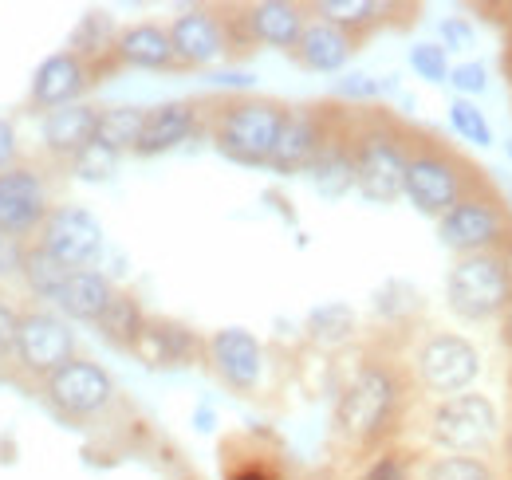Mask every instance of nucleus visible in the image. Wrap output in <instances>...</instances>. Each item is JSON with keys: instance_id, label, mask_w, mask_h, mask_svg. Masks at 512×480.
I'll return each mask as SVG.
<instances>
[{"instance_id": "nucleus-1", "label": "nucleus", "mask_w": 512, "mask_h": 480, "mask_svg": "<svg viewBox=\"0 0 512 480\" xmlns=\"http://www.w3.org/2000/svg\"><path fill=\"white\" fill-rule=\"evenodd\" d=\"M398 410H402V382L394 366L367 362L355 370V378L343 386L335 402V429L351 445H379L394 429Z\"/></svg>"}, {"instance_id": "nucleus-2", "label": "nucleus", "mask_w": 512, "mask_h": 480, "mask_svg": "<svg viewBox=\"0 0 512 480\" xmlns=\"http://www.w3.org/2000/svg\"><path fill=\"white\" fill-rule=\"evenodd\" d=\"M284 111L288 107H280L272 99H256V95L221 99L209 119L213 146L237 166H268L280 126H284Z\"/></svg>"}, {"instance_id": "nucleus-3", "label": "nucleus", "mask_w": 512, "mask_h": 480, "mask_svg": "<svg viewBox=\"0 0 512 480\" xmlns=\"http://www.w3.org/2000/svg\"><path fill=\"white\" fill-rule=\"evenodd\" d=\"M351 158H355V189L375 201L394 205L402 197L410 138L386 119H367L351 130Z\"/></svg>"}, {"instance_id": "nucleus-4", "label": "nucleus", "mask_w": 512, "mask_h": 480, "mask_svg": "<svg viewBox=\"0 0 512 480\" xmlns=\"http://www.w3.org/2000/svg\"><path fill=\"white\" fill-rule=\"evenodd\" d=\"M473 170L449 154L446 146L434 142H410V158H406V178H402V197L422 213L442 221L449 209L473 193Z\"/></svg>"}, {"instance_id": "nucleus-5", "label": "nucleus", "mask_w": 512, "mask_h": 480, "mask_svg": "<svg viewBox=\"0 0 512 480\" xmlns=\"http://www.w3.org/2000/svg\"><path fill=\"white\" fill-rule=\"evenodd\" d=\"M36 394H40V402H44V410L52 418L75 429V425H91V421L103 418L115 406L119 386H115V378L99 362L75 355L52 378H44Z\"/></svg>"}, {"instance_id": "nucleus-6", "label": "nucleus", "mask_w": 512, "mask_h": 480, "mask_svg": "<svg viewBox=\"0 0 512 480\" xmlns=\"http://www.w3.org/2000/svg\"><path fill=\"white\" fill-rule=\"evenodd\" d=\"M446 300L449 311L461 315L465 323H485L505 315L512 300V280L501 252L457 256L446 272Z\"/></svg>"}, {"instance_id": "nucleus-7", "label": "nucleus", "mask_w": 512, "mask_h": 480, "mask_svg": "<svg viewBox=\"0 0 512 480\" xmlns=\"http://www.w3.org/2000/svg\"><path fill=\"white\" fill-rule=\"evenodd\" d=\"M75 359V331L64 315L48 307H24L20 327H16V347H12V378L32 382L40 390L44 378H52L64 362Z\"/></svg>"}, {"instance_id": "nucleus-8", "label": "nucleus", "mask_w": 512, "mask_h": 480, "mask_svg": "<svg viewBox=\"0 0 512 480\" xmlns=\"http://www.w3.org/2000/svg\"><path fill=\"white\" fill-rule=\"evenodd\" d=\"M438 240L453 256H481V252H501L512 240V213L509 205L485 189H473L461 197L446 217L438 221Z\"/></svg>"}, {"instance_id": "nucleus-9", "label": "nucleus", "mask_w": 512, "mask_h": 480, "mask_svg": "<svg viewBox=\"0 0 512 480\" xmlns=\"http://www.w3.org/2000/svg\"><path fill=\"white\" fill-rule=\"evenodd\" d=\"M493 437H497V406L489 394L465 390V394L442 398L430 410V441L446 453L477 457L481 449L493 445Z\"/></svg>"}, {"instance_id": "nucleus-10", "label": "nucleus", "mask_w": 512, "mask_h": 480, "mask_svg": "<svg viewBox=\"0 0 512 480\" xmlns=\"http://www.w3.org/2000/svg\"><path fill=\"white\" fill-rule=\"evenodd\" d=\"M414 374H418L422 390H430L438 398H453V394L473 390V382L481 374V355L465 335L434 331L414 351Z\"/></svg>"}, {"instance_id": "nucleus-11", "label": "nucleus", "mask_w": 512, "mask_h": 480, "mask_svg": "<svg viewBox=\"0 0 512 480\" xmlns=\"http://www.w3.org/2000/svg\"><path fill=\"white\" fill-rule=\"evenodd\" d=\"M32 244H40L48 256H56L71 272H83V268L99 264L107 237H103V225L95 221V213H87L83 205H56L44 217V225L36 229Z\"/></svg>"}, {"instance_id": "nucleus-12", "label": "nucleus", "mask_w": 512, "mask_h": 480, "mask_svg": "<svg viewBox=\"0 0 512 480\" xmlns=\"http://www.w3.org/2000/svg\"><path fill=\"white\" fill-rule=\"evenodd\" d=\"M52 185L32 166L0 170V237L32 240L52 213Z\"/></svg>"}, {"instance_id": "nucleus-13", "label": "nucleus", "mask_w": 512, "mask_h": 480, "mask_svg": "<svg viewBox=\"0 0 512 480\" xmlns=\"http://www.w3.org/2000/svg\"><path fill=\"white\" fill-rule=\"evenodd\" d=\"M205 362L233 394H253L264 374V347L245 327H221L205 339Z\"/></svg>"}, {"instance_id": "nucleus-14", "label": "nucleus", "mask_w": 512, "mask_h": 480, "mask_svg": "<svg viewBox=\"0 0 512 480\" xmlns=\"http://www.w3.org/2000/svg\"><path fill=\"white\" fill-rule=\"evenodd\" d=\"M95 83V67L75 56L71 48L67 52H56L36 67L32 75V87H28V107L32 111H60V107H71L79 103V95Z\"/></svg>"}, {"instance_id": "nucleus-15", "label": "nucleus", "mask_w": 512, "mask_h": 480, "mask_svg": "<svg viewBox=\"0 0 512 480\" xmlns=\"http://www.w3.org/2000/svg\"><path fill=\"white\" fill-rule=\"evenodd\" d=\"M170 44L182 67H205V63L221 60L229 52V36H225V16H217L213 8H186L170 20Z\"/></svg>"}, {"instance_id": "nucleus-16", "label": "nucleus", "mask_w": 512, "mask_h": 480, "mask_svg": "<svg viewBox=\"0 0 512 480\" xmlns=\"http://www.w3.org/2000/svg\"><path fill=\"white\" fill-rule=\"evenodd\" d=\"M134 359L150 370H166V366H186V362L205 355V343L193 335L186 323H174L166 315H146V327L130 351Z\"/></svg>"}, {"instance_id": "nucleus-17", "label": "nucleus", "mask_w": 512, "mask_h": 480, "mask_svg": "<svg viewBox=\"0 0 512 480\" xmlns=\"http://www.w3.org/2000/svg\"><path fill=\"white\" fill-rule=\"evenodd\" d=\"M323 134H327V119H323L316 107H288L268 166L280 170V174H308Z\"/></svg>"}, {"instance_id": "nucleus-18", "label": "nucleus", "mask_w": 512, "mask_h": 480, "mask_svg": "<svg viewBox=\"0 0 512 480\" xmlns=\"http://www.w3.org/2000/svg\"><path fill=\"white\" fill-rule=\"evenodd\" d=\"M201 126V111L190 99H174V103H158L146 111L142 119V134H138V146L134 154L142 158H158L166 150H178L182 142H190Z\"/></svg>"}, {"instance_id": "nucleus-19", "label": "nucleus", "mask_w": 512, "mask_h": 480, "mask_svg": "<svg viewBox=\"0 0 512 480\" xmlns=\"http://www.w3.org/2000/svg\"><path fill=\"white\" fill-rule=\"evenodd\" d=\"M99 111L103 107H91V103H71L60 107L52 115H44L40 126V138H44V150L60 162H71L83 146L95 142V130H99Z\"/></svg>"}, {"instance_id": "nucleus-20", "label": "nucleus", "mask_w": 512, "mask_h": 480, "mask_svg": "<svg viewBox=\"0 0 512 480\" xmlns=\"http://www.w3.org/2000/svg\"><path fill=\"white\" fill-rule=\"evenodd\" d=\"M245 24L253 44H268V48H296L300 32L308 28V8L292 4V0H260L253 8H245Z\"/></svg>"}, {"instance_id": "nucleus-21", "label": "nucleus", "mask_w": 512, "mask_h": 480, "mask_svg": "<svg viewBox=\"0 0 512 480\" xmlns=\"http://www.w3.org/2000/svg\"><path fill=\"white\" fill-rule=\"evenodd\" d=\"M355 48H359V40L347 36L343 28H335V24H327V20H308V28L300 32L292 56H296L300 67H308V71L331 75V71L347 67V60L355 56Z\"/></svg>"}, {"instance_id": "nucleus-22", "label": "nucleus", "mask_w": 512, "mask_h": 480, "mask_svg": "<svg viewBox=\"0 0 512 480\" xmlns=\"http://www.w3.org/2000/svg\"><path fill=\"white\" fill-rule=\"evenodd\" d=\"M115 63L138 67V71H170V67H178V56H174L170 32L162 24L142 20L115 36Z\"/></svg>"}, {"instance_id": "nucleus-23", "label": "nucleus", "mask_w": 512, "mask_h": 480, "mask_svg": "<svg viewBox=\"0 0 512 480\" xmlns=\"http://www.w3.org/2000/svg\"><path fill=\"white\" fill-rule=\"evenodd\" d=\"M308 178L316 185V193L327 201H339L355 189V158H351V134H323L320 150L308 166Z\"/></svg>"}, {"instance_id": "nucleus-24", "label": "nucleus", "mask_w": 512, "mask_h": 480, "mask_svg": "<svg viewBox=\"0 0 512 480\" xmlns=\"http://www.w3.org/2000/svg\"><path fill=\"white\" fill-rule=\"evenodd\" d=\"M115 284L99 272V268H83V272H71L67 284L56 296V307L64 319H75V323H99V315L107 311V303L115 300Z\"/></svg>"}, {"instance_id": "nucleus-25", "label": "nucleus", "mask_w": 512, "mask_h": 480, "mask_svg": "<svg viewBox=\"0 0 512 480\" xmlns=\"http://www.w3.org/2000/svg\"><path fill=\"white\" fill-rule=\"evenodd\" d=\"M142 327H146V311H142V303L134 300L130 292H115V300L107 303V311H103L99 323H95L99 339H103L107 347H115V351H127V355L134 351Z\"/></svg>"}, {"instance_id": "nucleus-26", "label": "nucleus", "mask_w": 512, "mask_h": 480, "mask_svg": "<svg viewBox=\"0 0 512 480\" xmlns=\"http://www.w3.org/2000/svg\"><path fill=\"white\" fill-rule=\"evenodd\" d=\"M312 12H316V20H327V24H335L347 36L359 40L363 32H371L375 24H383L386 4H379V0H316Z\"/></svg>"}, {"instance_id": "nucleus-27", "label": "nucleus", "mask_w": 512, "mask_h": 480, "mask_svg": "<svg viewBox=\"0 0 512 480\" xmlns=\"http://www.w3.org/2000/svg\"><path fill=\"white\" fill-rule=\"evenodd\" d=\"M67 276H71V268H64L56 256H48L40 244L28 240L24 264H20V280H24V288H28L36 300H56L60 288L67 284Z\"/></svg>"}, {"instance_id": "nucleus-28", "label": "nucleus", "mask_w": 512, "mask_h": 480, "mask_svg": "<svg viewBox=\"0 0 512 480\" xmlns=\"http://www.w3.org/2000/svg\"><path fill=\"white\" fill-rule=\"evenodd\" d=\"M142 119H146V111H142V107H107V111H99L95 142H103V146H107V150H115V154H127V150L138 146Z\"/></svg>"}, {"instance_id": "nucleus-29", "label": "nucleus", "mask_w": 512, "mask_h": 480, "mask_svg": "<svg viewBox=\"0 0 512 480\" xmlns=\"http://www.w3.org/2000/svg\"><path fill=\"white\" fill-rule=\"evenodd\" d=\"M308 335H312L316 343H323V347L347 343V339L355 335V311L339 300L312 307V311H308Z\"/></svg>"}, {"instance_id": "nucleus-30", "label": "nucleus", "mask_w": 512, "mask_h": 480, "mask_svg": "<svg viewBox=\"0 0 512 480\" xmlns=\"http://www.w3.org/2000/svg\"><path fill=\"white\" fill-rule=\"evenodd\" d=\"M71 52L75 56H83V60L95 67V60L107 52V56H115V28H111V20L103 16V12H91V16H83V24L75 28V36H71Z\"/></svg>"}, {"instance_id": "nucleus-31", "label": "nucleus", "mask_w": 512, "mask_h": 480, "mask_svg": "<svg viewBox=\"0 0 512 480\" xmlns=\"http://www.w3.org/2000/svg\"><path fill=\"white\" fill-rule=\"evenodd\" d=\"M449 126L469 146H493V122L473 99H453L449 103Z\"/></svg>"}, {"instance_id": "nucleus-32", "label": "nucleus", "mask_w": 512, "mask_h": 480, "mask_svg": "<svg viewBox=\"0 0 512 480\" xmlns=\"http://www.w3.org/2000/svg\"><path fill=\"white\" fill-rule=\"evenodd\" d=\"M422 480H497L493 465L481 461V457H465V453H446V457H434Z\"/></svg>"}, {"instance_id": "nucleus-33", "label": "nucleus", "mask_w": 512, "mask_h": 480, "mask_svg": "<svg viewBox=\"0 0 512 480\" xmlns=\"http://www.w3.org/2000/svg\"><path fill=\"white\" fill-rule=\"evenodd\" d=\"M119 158H123V154L107 150L103 142H91V146H83V150L67 162V170H71L79 181H107L115 170H119Z\"/></svg>"}, {"instance_id": "nucleus-34", "label": "nucleus", "mask_w": 512, "mask_h": 480, "mask_svg": "<svg viewBox=\"0 0 512 480\" xmlns=\"http://www.w3.org/2000/svg\"><path fill=\"white\" fill-rule=\"evenodd\" d=\"M410 71L422 79V83H449V71H453V63H449V52L438 44V40H422V44H414L410 48Z\"/></svg>"}, {"instance_id": "nucleus-35", "label": "nucleus", "mask_w": 512, "mask_h": 480, "mask_svg": "<svg viewBox=\"0 0 512 480\" xmlns=\"http://www.w3.org/2000/svg\"><path fill=\"white\" fill-rule=\"evenodd\" d=\"M449 83H453L457 99H473V95H485V91H489V67H485L481 60L453 63V71H449Z\"/></svg>"}, {"instance_id": "nucleus-36", "label": "nucleus", "mask_w": 512, "mask_h": 480, "mask_svg": "<svg viewBox=\"0 0 512 480\" xmlns=\"http://www.w3.org/2000/svg\"><path fill=\"white\" fill-rule=\"evenodd\" d=\"M359 480H414V473H410V461H406L402 453L386 449V453L371 457V461L363 465Z\"/></svg>"}, {"instance_id": "nucleus-37", "label": "nucleus", "mask_w": 512, "mask_h": 480, "mask_svg": "<svg viewBox=\"0 0 512 480\" xmlns=\"http://www.w3.org/2000/svg\"><path fill=\"white\" fill-rule=\"evenodd\" d=\"M438 44H442L446 52H469V48L477 44V32H473V24H469L465 16H446V20L438 24Z\"/></svg>"}, {"instance_id": "nucleus-38", "label": "nucleus", "mask_w": 512, "mask_h": 480, "mask_svg": "<svg viewBox=\"0 0 512 480\" xmlns=\"http://www.w3.org/2000/svg\"><path fill=\"white\" fill-rule=\"evenodd\" d=\"M16 327H20V307H12L8 296H0V366L12 359L16 347Z\"/></svg>"}, {"instance_id": "nucleus-39", "label": "nucleus", "mask_w": 512, "mask_h": 480, "mask_svg": "<svg viewBox=\"0 0 512 480\" xmlns=\"http://www.w3.org/2000/svg\"><path fill=\"white\" fill-rule=\"evenodd\" d=\"M379 91H383V83L371 79V75H347V79L339 83V95H343V99H363V103H371V99H379Z\"/></svg>"}, {"instance_id": "nucleus-40", "label": "nucleus", "mask_w": 512, "mask_h": 480, "mask_svg": "<svg viewBox=\"0 0 512 480\" xmlns=\"http://www.w3.org/2000/svg\"><path fill=\"white\" fill-rule=\"evenodd\" d=\"M24 248H28V240L0 237V276H20V264H24Z\"/></svg>"}, {"instance_id": "nucleus-41", "label": "nucleus", "mask_w": 512, "mask_h": 480, "mask_svg": "<svg viewBox=\"0 0 512 480\" xmlns=\"http://www.w3.org/2000/svg\"><path fill=\"white\" fill-rule=\"evenodd\" d=\"M16 166V126L8 119H0V170Z\"/></svg>"}, {"instance_id": "nucleus-42", "label": "nucleus", "mask_w": 512, "mask_h": 480, "mask_svg": "<svg viewBox=\"0 0 512 480\" xmlns=\"http://www.w3.org/2000/svg\"><path fill=\"white\" fill-rule=\"evenodd\" d=\"M501 339L512 347V300H509V307H505V315H501Z\"/></svg>"}, {"instance_id": "nucleus-43", "label": "nucleus", "mask_w": 512, "mask_h": 480, "mask_svg": "<svg viewBox=\"0 0 512 480\" xmlns=\"http://www.w3.org/2000/svg\"><path fill=\"white\" fill-rule=\"evenodd\" d=\"M505 453H509V465H512V425H509V441H505Z\"/></svg>"}, {"instance_id": "nucleus-44", "label": "nucleus", "mask_w": 512, "mask_h": 480, "mask_svg": "<svg viewBox=\"0 0 512 480\" xmlns=\"http://www.w3.org/2000/svg\"><path fill=\"white\" fill-rule=\"evenodd\" d=\"M509 386H512V362H509Z\"/></svg>"}, {"instance_id": "nucleus-45", "label": "nucleus", "mask_w": 512, "mask_h": 480, "mask_svg": "<svg viewBox=\"0 0 512 480\" xmlns=\"http://www.w3.org/2000/svg\"><path fill=\"white\" fill-rule=\"evenodd\" d=\"M509 201H512V189H509Z\"/></svg>"}, {"instance_id": "nucleus-46", "label": "nucleus", "mask_w": 512, "mask_h": 480, "mask_svg": "<svg viewBox=\"0 0 512 480\" xmlns=\"http://www.w3.org/2000/svg\"><path fill=\"white\" fill-rule=\"evenodd\" d=\"M509 24H512V16H509Z\"/></svg>"}]
</instances>
